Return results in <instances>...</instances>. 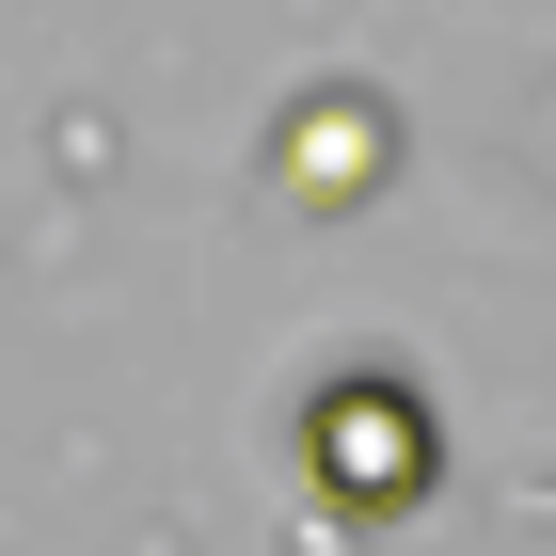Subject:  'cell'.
I'll return each mask as SVG.
<instances>
[{
    "instance_id": "cell-1",
    "label": "cell",
    "mask_w": 556,
    "mask_h": 556,
    "mask_svg": "<svg viewBox=\"0 0 556 556\" xmlns=\"http://www.w3.org/2000/svg\"><path fill=\"white\" fill-rule=\"evenodd\" d=\"M429 477H445V414H429L397 366H334V382L302 397V493H318L334 525L429 509Z\"/></svg>"
},
{
    "instance_id": "cell-2",
    "label": "cell",
    "mask_w": 556,
    "mask_h": 556,
    "mask_svg": "<svg viewBox=\"0 0 556 556\" xmlns=\"http://www.w3.org/2000/svg\"><path fill=\"white\" fill-rule=\"evenodd\" d=\"M302 160H318V191H302V207H366V160H382V112H318V143H302Z\"/></svg>"
}]
</instances>
